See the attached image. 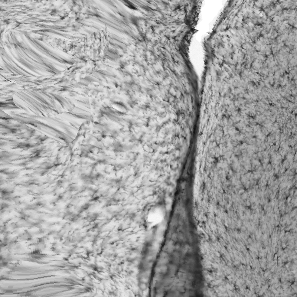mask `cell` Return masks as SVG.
I'll return each instance as SVG.
<instances>
[{
	"label": "cell",
	"mask_w": 297,
	"mask_h": 297,
	"mask_svg": "<svg viewBox=\"0 0 297 297\" xmlns=\"http://www.w3.org/2000/svg\"><path fill=\"white\" fill-rule=\"evenodd\" d=\"M165 211L160 206L152 207L148 211L146 217V223L149 228H153L161 224L164 220Z\"/></svg>",
	"instance_id": "obj_1"
}]
</instances>
